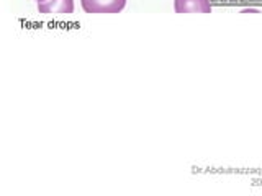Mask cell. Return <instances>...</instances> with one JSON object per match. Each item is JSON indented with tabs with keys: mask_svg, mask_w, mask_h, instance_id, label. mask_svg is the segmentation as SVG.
I'll list each match as a JSON object with an SVG mask.
<instances>
[{
	"mask_svg": "<svg viewBox=\"0 0 262 196\" xmlns=\"http://www.w3.org/2000/svg\"><path fill=\"white\" fill-rule=\"evenodd\" d=\"M85 13H120L126 0H80Z\"/></svg>",
	"mask_w": 262,
	"mask_h": 196,
	"instance_id": "cell-1",
	"label": "cell"
},
{
	"mask_svg": "<svg viewBox=\"0 0 262 196\" xmlns=\"http://www.w3.org/2000/svg\"><path fill=\"white\" fill-rule=\"evenodd\" d=\"M38 12L45 15H69L74 12V0H46L38 4Z\"/></svg>",
	"mask_w": 262,
	"mask_h": 196,
	"instance_id": "cell-2",
	"label": "cell"
},
{
	"mask_svg": "<svg viewBox=\"0 0 262 196\" xmlns=\"http://www.w3.org/2000/svg\"><path fill=\"white\" fill-rule=\"evenodd\" d=\"M177 13H211L210 0H174Z\"/></svg>",
	"mask_w": 262,
	"mask_h": 196,
	"instance_id": "cell-3",
	"label": "cell"
},
{
	"mask_svg": "<svg viewBox=\"0 0 262 196\" xmlns=\"http://www.w3.org/2000/svg\"><path fill=\"white\" fill-rule=\"evenodd\" d=\"M36 2H38V4H41V2H46V0H36Z\"/></svg>",
	"mask_w": 262,
	"mask_h": 196,
	"instance_id": "cell-4",
	"label": "cell"
}]
</instances>
